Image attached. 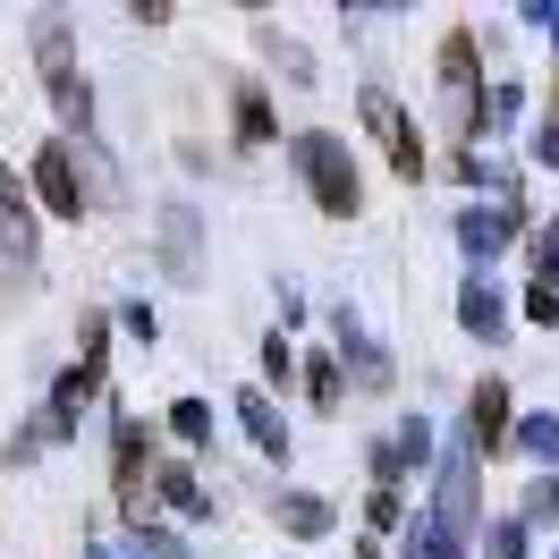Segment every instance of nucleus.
<instances>
[{
	"instance_id": "6ab92c4d",
	"label": "nucleus",
	"mask_w": 559,
	"mask_h": 559,
	"mask_svg": "<svg viewBox=\"0 0 559 559\" xmlns=\"http://www.w3.org/2000/svg\"><path fill=\"white\" fill-rule=\"evenodd\" d=\"M475 543H484V559H525V525L518 518H491Z\"/></svg>"
},
{
	"instance_id": "a211bd4d",
	"label": "nucleus",
	"mask_w": 559,
	"mask_h": 559,
	"mask_svg": "<svg viewBox=\"0 0 559 559\" xmlns=\"http://www.w3.org/2000/svg\"><path fill=\"white\" fill-rule=\"evenodd\" d=\"M518 450L543 457V466H559V416H525L518 424Z\"/></svg>"
},
{
	"instance_id": "7ed1b4c3",
	"label": "nucleus",
	"mask_w": 559,
	"mask_h": 559,
	"mask_svg": "<svg viewBox=\"0 0 559 559\" xmlns=\"http://www.w3.org/2000/svg\"><path fill=\"white\" fill-rule=\"evenodd\" d=\"M475 466H484V457L457 441V450L441 457V500H432V518H424V525H432V534H441L457 559H466V543L484 534V518H475Z\"/></svg>"
},
{
	"instance_id": "ddd939ff",
	"label": "nucleus",
	"mask_w": 559,
	"mask_h": 559,
	"mask_svg": "<svg viewBox=\"0 0 559 559\" xmlns=\"http://www.w3.org/2000/svg\"><path fill=\"white\" fill-rule=\"evenodd\" d=\"M162 263H170V280H195V212L187 204L162 212Z\"/></svg>"
},
{
	"instance_id": "5701e85b",
	"label": "nucleus",
	"mask_w": 559,
	"mask_h": 559,
	"mask_svg": "<svg viewBox=\"0 0 559 559\" xmlns=\"http://www.w3.org/2000/svg\"><path fill=\"white\" fill-rule=\"evenodd\" d=\"M306 399H314L322 416L340 407V365H331V356H314V365H306Z\"/></svg>"
},
{
	"instance_id": "9d476101",
	"label": "nucleus",
	"mask_w": 559,
	"mask_h": 559,
	"mask_svg": "<svg viewBox=\"0 0 559 559\" xmlns=\"http://www.w3.org/2000/svg\"><path fill=\"white\" fill-rule=\"evenodd\" d=\"M457 322H466V331H475L484 348H491V340H500V331H509V306H500V288H491L484 272L466 280V288H457Z\"/></svg>"
},
{
	"instance_id": "9b49d317",
	"label": "nucleus",
	"mask_w": 559,
	"mask_h": 559,
	"mask_svg": "<svg viewBox=\"0 0 559 559\" xmlns=\"http://www.w3.org/2000/svg\"><path fill=\"white\" fill-rule=\"evenodd\" d=\"M272 518H280V534L314 543V534H331V518H340V509H331L322 491H280V500H272Z\"/></svg>"
},
{
	"instance_id": "b1692460",
	"label": "nucleus",
	"mask_w": 559,
	"mask_h": 559,
	"mask_svg": "<svg viewBox=\"0 0 559 559\" xmlns=\"http://www.w3.org/2000/svg\"><path fill=\"white\" fill-rule=\"evenodd\" d=\"M525 314L543 322V331L559 322V288H551V280H534V288H525Z\"/></svg>"
},
{
	"instance_id": "412c9836",
	"label": "nucleus",
	"mask_w": 559,
	"mask_h": 559,
	"mask_svg": "<svg viewBox=\"0 0 559 559\" xmlns=\"http://www.w3.org/2000/svg\"><path fill=\"white\" fill-rule=\"evenodd\" d=\"M128 559H187V543L162 534V525H136V534H128Z\"/></svg>"
},
{
	"instance_id": "c85d7f7f",
	"label": "nucleus",
	"mask_w": 559,
	"mask_h": 559,
	"mask_svg": "<svg viewBox=\"0 0 559 559\" xmlns=\"http://www.w3.org/2000/svg\"><path fill=\"white\" fill-rule=\"evenodd\" d=\"M85 559H110V551H85Z\"/></svg>"
},
{
	"instance_id": "bb28decb",
	"label": "nucleus",
	"mask_w": 559,
	"mask_h": 559,
	"mask_svg": "<svg viewBox=\"0 0 559 559\" xmlns=\"http://www.w3.org/2000/svg\"><path fill=\"white\" fill-rule=\"evenodd\" d=\"M534 162H543V170H559V119H543V128H534Z\"/></svg>"
},
{
	"instance_id": "aec40b11",
	"label": "nucleus",
	"mask_w": 559,
	"mask_h": 559,
	"mask_svg": "<svg viewBox=\"0 0 559 559\" xmlns=\"http://www.w3.org/2000/svg\"><path fill=\"white\" fill-rule=\"evenodd\" d=\"M170 432L187 441V450H195V441H212V407H204V399H178V407H170Z\"/></svg>"
},
{
	"instance_id": "393cba45",
	"label": "nucleus",
	"mask_w": 559,
	"mask_h": 559,
	"mask_svg": "<svg viewBox=\"0 0 559 559\" xmlns=\"http://www.w3.org/2000/svg\"><path fill=\"white\" fill-rule=\"evenodd\" d=\"M373 525H382V534H407V500H399V491H373Z\"/></svg>"
},
{
	"instance_id": "cd10ccee",
	"label": "nucleus",
	"mask_w": 559,
	"mask_h": 559,
	"mask_svg": "<svg viewBox=\"0 0 559 559\" xmlns=\"http://www.w3.org/2000/svg\"><path fill=\"white\" fill-rule=\"evenodd\" d=\"M534 263H543V280L559 272V221H551V229H534Z\"/></svg>"
},
{
	"instance_id": "f03ea898",
	"label": "nucleus",
	"mask_w": 559,
	"mask_h": 559,
	"mask_svg": "<svg viewBox=\"0 0 559 559\" xmlns=\"http://www.w3.org/2000/svg\"><path fill=\"white\" fill-rule=\"evenodd\" d=\"M35 60H43V85H51V110L69 119L76 136H94V85L76 76V60H69V26L43 9L35 17Z\"/></svg>"
},
{
	"instance_id": "f8f14e48",
	"label": "nucleus",
	"mask_w": 559,
	"mask_h": 559,
	"mask_svg": "<svg viewBox=\"0 0 559 559\" xmlns=\"http://www.w3.org/2000/svg\"><path fill=\"white\" fill-rule=\"evenodd\" d=\"M238 424H246V441L263 457H288V424H280V407L263 399V390H238Z\"/></svg>"
},
{
	"instance_id": "423d86ee",
	"label": "nucleus",
	"mask_w": 559,
	"mask_h": 559,
	"mask_svg": "<svg viewBox=\"0 0 559 559\" xmlns=\"http://www.w3.org/2000/svg\"><path fill=\"white\" fill-rule=\"evenodd\" d=\"M35 195L60 221H85V170H76V144H43L35 153Z\"/></svg>"
},
{
	"instance_id": "0eeeda50",
	"label": "nucleus",
	"mask_w": 559,
	"mask_h": 559,
	"mask_svg": "<svg viewBox=\"0 0 559 559\" xmlns=\"http://www.w3.org/2000/svg\"><path fill=\"white\" fill-rule=\"evenodd\" d=\"M424 466H432V424L416 416V424H399L382 450H373V491H399L407 475H424Z\"/></svg>"
},
{
	"instance_id": "4468645a",
	"label": "nucleus",
	"mask_w": 559,
	"mask_h": 559,
	"mask_svg": "<svg viewBox=\"0 0 559 559\" xmlns=\"http://www.w3.org/2000/svg\"><path fill=\"white\" fill-rule=\"evenodd\" d=\"M263 51H272V69L288 76V85H314V51L297 35H280V26H263Z\"/></svg>"
},
{
	"instance_id": "2eb2a0df",
	"label": "nucleus",
	"mask_w": 559,
	"mask_h": 559,
	"mask_svg": "<svg viewBox=\"0 0 559 559\" xmlns=\"http://www.w3.org/2000/svg\"><path fill=\"white\" fill-rule=\"evenodd\" d=\"M153 484H162V500H170L178 518H204V509H212V491L195 484V475H187V466H162V475H153Z\"/></svg>"
},
{
	"instance_id": "dca6fc26",
	"label": "nucleus",
	"mask_w": 559,
	"mask_h": 559,
	"mask_svg": "<svg viewBox=\"0 0 559 559\" xmlns=\"http://www.w3.org/2000/svg\"><path fill=\"white\" fill-rule=\"evenodd\" d=\"M238 144H272V103H263V85H238Z\"/></svg>"
},
{
	"instance_id": "4be33fe9",
	"label": "nucleus",
	"mask_w": 559,
	"mask_h": 559,
	"mask_svg": "<svg viewBox=\"0 0 559 559\" xmlns=\"http://www.w3.org/2000/svg\"><path fill=\"white\" fill-rule=\"evenodd\" d=\"M356 390H390V348H373V340H356Z\"/></svg>"
},
{
	"instance_id": "f257e3e1",
	"label": "nucleus",
	"mask_w": 559,
	"mask_h": 559,
	"mask_svg": "<svg viewBox=\"0 0 559 559\" xmlns=\"http://www.w3.org/2000/svg\"><path fill=\"white\" fill-rule=\"evenodd\" d=\"M288 162H297V178H306V187H314V204L331 212V221H356V204H365V178H356V162H348V144L340 136H297V153H288Z\"/></svg>"
},
{
	"instance_id": "39448f33",
	"label": "nucleus",
	"mask_w": 559,
	"mask_h": 559,
	"mask_svg": "<svg viewBox=\"0 0 559 559\" xmlns=\"http://www.w3.org/2000/svg\"><path fill=\"white\" fill-rule=\"evenodd\" d=\"M365 128L390 144V170H399V178H424V136H416V119L399 110L390 85H365Z\"/></svg>"
},
{
	"instance_id": "6e6552de",
	"label": "nucleus",
	"mask_w": 559,
	"mask_h": 559,
	"mask_svg": "<svg viewBox=\"0 0 559 559\" xmlns=\"http://www.w3.org/2000/svg\"><path fill=\"white\" fill-rule=\"evenodd\" d=\"M509 441H518V424H509V390L475 382V399H466V450L491 457V450H509Z\"/></svg>"
},
{
	"instance_id": "1a4fd4ad",
	"label": "nucleus",
	"mask_w": 559,
	"mask_h": 559,
	"mask_svg": "<svg viewBox=\"0 0 559 559\" xmlns=\"http://www.w3.org/2000/svg\"><path fill=\"white\" fill-rule=\"evenodd\" d=\"M457 246H466L475 263L509 254V246H518V204H475V212H457Z\"/></svg>"
},
{
	"instance_id": "20e7f679",
	"label": "nucleus",
	"mask_w": 559,
	"mask_h": 559,
	"mask_svg": "<svg viewBox=\"0 0 559 559\" xmlns=\"http://www.w3.org/2000/svg\"><path fill=\"white\" fill-rule=\"evenodd\" d=\"M441 110H450V136H475L491 119L484 94H475V35H466V26L441 43Z\"/></svg>"
},
{
	"instance_id": "a878e982",
	"label": "nucleus",
	"mask_w": 559,
	"mask_h": 559,
	"mask_svg": "<svg viewBox=\"0 0 559 559\" xmlns=\"http://www.w3.org/2000/svg\"><path fill=\"white\" fill-rule=\"evenodd\" d=\"M288 365H297V356H288V340L272 331V340H263V373H272V382H288Z\"/></svg>"
},
{
	"instance_id": "f3484780",
	"label": "nucleus",
	"mask_w": 559,
	"mask_h": 559,
	"mask_svg": "<svg viewBox=\"0 0 559 559\" xmlns=\"http://www.w3.org/2000/svg\"><path fill=\"white\" fill-rule=\"evenodd\" d=\"M518 525H525V534H534V525H559V475H534V484H525Z\"/></svg>"
}]
</instances>
